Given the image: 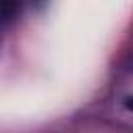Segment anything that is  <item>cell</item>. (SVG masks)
<instances>
[{
  "instance_id": "2",
  "label": "cell",
  "mask_w": 133,
  "mask_h": 133,
  "mask_svg": "<svg viewBox=\"0 0 133 133\" xmlns=\"http://www.w3.org/2000/svg\"><path fill=\"white\" fill-rule=\"evenodd\" d=\"M33 2H35V4H39V6H42V4H44V2H46V0H33Z\"/></svg>"
},
{
  "instance_id": "1",
  "label": "cell",
  "mask_w": 133,
  "mask_h": 133,
  "mask_svg": "<svg viewBox=\"0 0 133 133\" xmlns=\"http://www.w3.org/2000/svg\"><path fill=\"white\" fill-rule=\"evenodd\" d=\"M23 10V0H0V23L15 21Z\"/></svg>"
}]
</instances>
